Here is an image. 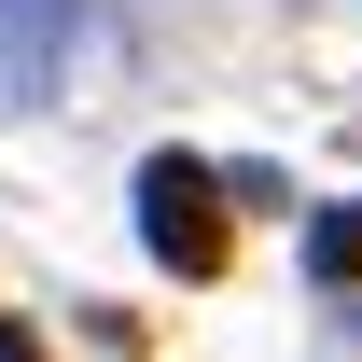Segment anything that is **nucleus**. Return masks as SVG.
I'll list each match as a JSON object with an SVG mask.
<instances>
[{"instance_id":"obj_1","label":"nucleus","mask_w":362,"mask_h":362,"mask_svg":"<svg viewBox=\"0 0 362 362\" xmlns=\"http://www.w3.org/2000/svg\"><path fill=\"white\" fill-rule=\"evenodd\" d=\"M126 209H139V251L168 279H223V168L209 153H139Z\"/></svg>"},{"instance_id":"obj_2","label":"nucleus","mask_w":362,"mask_h":362,"mask_svg":"<svg viewBox=\"0 0 362 362\" xmlns=\"http://www.w3.org/2000/svg\"><path fill=\"white\" fill-rule=\"evenodd\" d=\"M84 42H98V0H0V126L42 112Z\"/></svg>"},{"instance_id":"obj_3","label":"nucleus","mask_w":362,"mask_h":362,"mask_svg":"<svg viewBox=\"0 0 362 362\" xmlns=\"http://www.w3.org/2000/svg\"><path fill=\"white\" fill-rule=\"evenodd\" d=\"M293 265H307L320 293H362V195H334V209H307V237H293Z\"/></svg>"}]
</instances>
